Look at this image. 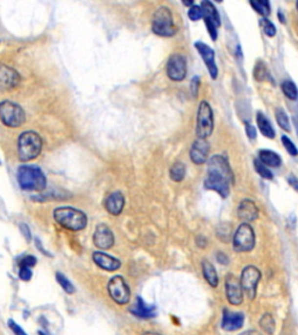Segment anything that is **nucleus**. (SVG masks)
<instances>
[{"label":"nucleus","instance_id":"nucleus-9","mask_svg":"<svg viewBox=\"0 0 298 335\" xmlns=\"http://www.w3.org/2000/svg\"><path fill=\"white\" fill-rule=\"evenodd\" d=\"M107 290L112 300L119 305H126L130 300V289L124 277L114 276L109 279Z\"/></svg>","mask_w":298,"mask_h":335},{"label":"nucleus","instance_id":"nucleus-29","mask_svg":"<svg viewBox=\"0 0 298 335\" xmlns=\"http://www.w3.org/2000/svg\"><path fill=\"white\" fill-rule=\"evenodd\" d=\"M276 120H277L278 126L281 127L282 129L285 130V132H290V130H291L290 121H289L288 115L284 112L283 108H277V109H276Z\"/></svg>","mask_w":298,"mask_h":335},{"label":"nucleus","instance_id":"nucleus-30","mask_svg":"<svg viewBox=\"0 0 298 335\" xmlns=\"http://www.w3.org/2000/svg\"><path fill=\"white\" fill-rule=\"evenodd\" d=\"M56 281L61 285V288H62L63 290L66 292V293H69V294L75 293L76 289H75L74 284H72V283L70 282L69 279L66 278L64 275H63V273L56 272Z\"/></svg>","mask_w":298,"mask_h":335},{"label":"nucleus","instance_id":"nucleus-40","mask_svg":"<svg viewBox=\"0 0 298 335\" xmlns=\"http://www.w3.org/2000/svg\"><path fill=\"white\" fill-rule=\"evenodd\" d=\"M245 128H246V134H247L248 139L251 140V141H254V140L256 139V129H255V127L253 126V125L246 123Z\"/></svg>","mask_w":298,"mask_h":335},{"label":"nucleus","instance_id":"nucleus-34","mask_svg":"<svg viewBox=\"0 0 298 335\" xmlns=\"http://www.w3.org/2000/svg\"><path fill=\"white\" fill-rule=\"evenodd\" d=\"M260 23H261V26H262L264 34H266L267 36L273 38V36L276 35V28L272 21L267 19V18H263V19H261Z\"/></svg>","mask_w":298,"mask_h":335},{"label":"nucleus","instance_id":"nucleus-32","mask_svg":"<svg viewBox=\"0 0 298 335\" xmlns=\"http://www.w3.org/2000/svg\"><path fill=\"white\" fill-rule=\"evenodd\" d=\"M249 4L252 7H254V10L258 14H261L264 18H267L270 14V4L268 1H251Z\"/></svg>","mask_w":298,"mask_h":335},{"label":"nucleus","instance_id":"nucleus-26","mask_svg":"<svg viewBox=\"0 0 298 335\" xmlns=\"http://www.w3.org/2000/svg\"><path fill=\"white\" fill-rule=\"evenodd\" d=\"M258 325H260V327L262 328L264 333H267L268 335H273L274 333H275V328H276L275 320H274L273 315L269 314V313H266V314L260 319Z\"/></svg>","mask_w":298,"mask_h":335},{"label":"nucleus","instance_id":"nucleus-47","mask_svg":"<svg viewBox=\"0 0 298 335\" xmlns=\"http://www.w3.org/2000/svg\"><path fill=\"white\" fill-rule=\"evenodd\" d=\"M145 335H161V334H156V333H147V334H145Z\"/></svg>","mask_w":298,"mask_h":335},{"label":"nucleus","instance_id":"nucleus-3","mask_svg":"<svg viewBox=\"0 0 298 335\" xmlns=\"http://www.w3.org/2000/svg\"><path fill=\"white\" fill-rule=\"evenodd\" d=\"M17 177L22 190L42 191L47 185V179L43 171L35 166H21L18 169Z\"/></svg>","mask_w":298,"mask_h":335},{"label":"nucleus","instance_id":"nucleus-16","mask_svg":"<svg viewBox=\"0 0 298 335\" xmlns=\"http://www.w3.org/2000/svg\"><path fill=\"white\" fill-rule=\"evenodd\" d=\"M19 83L20 76L17 70L7 65H0V91L14 89Z\"/></svg>","mask_w":298,"mask_h":335},{"label":"nucleus","instance_id":"nucleus-45","mask_svg":"<svg viewBox=\"0 0 298 335\" xmlns=\"http://www.w3.org/2000/svg\"><path fill=\"white\" fill-rule=\"evenodd\" d=\"M239 335H261V333H258V332H256V331L249 330V331L242 332V333H241V334H239Z\"/></svg>","mask_w":298,"mask_h":335},{"label":"nucleus","instance_id":"nucleus-25","mask_svg":"<svg viewBox=\"0 0 298 335\" xmlns=\"http://www.w3.org/2000/svg\"><path fill=\"white\" fill-rule=\"evenodd\" d=\"M256 121H257L258 128H260L262 135H264L268 139L275 138V130H274L272 124H270V121L268 120V118H267L262 112H257Z\"/></svg>","mask_w":298,"mask_h":335},{"label":"nucleus","instance_id":"nucleus-2","mask_svg":"<svg viewBox=\"0 0 298 335\" xmlns=\"http://www.w3.org/2000/svg\"><path fill=\"white\" fill-rule=\"evenodd\" d=\"M54 219L62 227L74 232L84 230L87 225L86 214L74 207H57L54 209Z\"/></svg>","mask_w":298,"mask_h":335},{"label":"nucleus","instance_id":"nucleus-15","mask_svg":"<svg viewBox=\"0 0 298 335\" xmlns=\"http://www.w3.org/2000/svg\"><path fill=\"white\" fill-rule=\"evenodd\" d=\"M245 324V315L240 312H233L225 309L221 319V328L226 332L238 331Z\"/></svg>","mask_w":298,"mask_h":335},{"label":"nucleus","instance_id":"nucleus-33","mask_svg":"<svg viewBox=\"0 0 298 335\" xmlns=\"http://www.w3.org/2000/svg\"><path fill=\"white\" fill-rule=\"evenodd\" d=\"M254 167H255V170H256V172L262 178L268 179V181H272V179L274 178L273 172L270 171V170L266 166H263V164L261 163L258 160H255L254 161Z\"/></svg>","mask_w":298,"mask_h":335},{"label":"nucleus","instance_id":"nucleus-21","mask_svg":"<svg viewBox=\"0 0 298 335\" xmlns=\"http://www.w3.org/2000/svg\"><path fill=\"white\" fill-rule=\"evenodd\" d=\"M238 217L246 224L256 220L258 217V209L255 203L249 199L242 200L238 207Z\"/></svg>","mask_w":298,"mask_h":335},{"label":"nucleus","instance_id":"nucleus-5","mask_svg":"<svg viewBox=\"0 0 298 335\" xmlns=\"http://www.w3.org/2000/svg\"><path fill=\"white\" fill-rule=\"evenodd\" d=\"M151 29L156 35L163 36V38H170L174 36L177 32L176 26L174 25L172 14L168 7H159L153 15V22H151Z\"/></svg>","mask_w":298,"mask_h":335},{"label":"nucleus","instance_id":"nucleus-38","mask_svg":"<svg viewBox=\"0 0 298 335\" xmlns=\"http://www.w3.org/2000/svg\"><path fill=\"white\" fill-rule=\"evenodd\" d=\"M36 264V258L34 256H32V255H27L22 258V260L20 261V267H28V268H32L34 267Z\"/></svg>","mask_w":298,"mask_h":335},{"label":"nucleus","instance_id":"nucleus-14","mask_svg":"<svg viewBox=\"0 0 298 335\" xmlns=\"http://www.w3.org/2000/svg\"><path fill=\"white\" fill-rule=\"evenodd\" d=\"M225 289H226V297L230 304L238 306L244 301V291H242L240 282L235 277L229 275L225 282Z\"/></svg>","mask_w":298,"mask_h":335},{"label":"nucleus","instance_id":"nucleus-43","mask_svg":"<svg viewBox=\"0 0 298 335\" xmlns=\"http://www.w3.org/2000/svg\"><path fill=\"white\" fill-rule=\"evenodd\" d=\"M217 261L220 264H229V257L224 254V252H218L217 254Z\"/></svg>","mask_w":298,"mask_h":335},{"label":"nucleus","instance_id":"nucleus-8","mask_svg":"<svg viewBox=\"0 0 298 335\" xmlns=\"http://www.w3.org/2000/svg\"><path fill=\"white\" fill-rule=\"evenodd\" d=\"M255 246V233L249 224L242 222L233 236V248L238 252L251 251Z\"/></svg>","mask_w":298,"mask_h":335},{"label":"nucleus","instance_id":"nucleus-36","mask_svg":"<svg viewBox=\"0 0 298 335\" xmlns=\"http://www.w3.org/2000/svg\"><path fill=\"white\" fill-rule=\"evenodd\" d=\"M282 143H283L284 148L287 149V151L290 155H293V156H297V149H296V146L294 145L293 141H291L290 139L288 138V136H282Z\"/></svg>","mask_w":298,"mask_h":335},{"label":"nucleus","instance_id":"nucleus-46","mask_svg":"<svg viewBox=\"0 0 298 335\" xmlns=\"http://www.w3.org/2000/svg\"><path fill=\"white\" fill-rule=\"evenodd\" d=\"M278 18H279V19H281V21H282V22H285V20H284V17H283V14H282V12H278Z\"/></svg>","mask_w":298,"mask_h":335},{"label":"nucleus","instance_id":"nucleus-4","mask_svg":"<svg viewBox=\"0 0 298 335\" xmlns=\"http://www.w3.org/2000/svg\"><path fill=\"white\" fill-rule=\"evenodd\" d=\"M42 150V139L38 133L28 130L22 133L18 140V155L23 162L34 160Z\"/></svg>","mask_w":298,"mask_h":335},{"label":"nucleus","instance_id":"nucleus-44","mask_svg":"<svg viewBox=\"0 0 298 335\" xmlns=\"http://www.w3.org/2000/svg\"><path fill=\"white\" fill-rule=\"evenodd\" d=\"M288 182L290 183V184L293 185V187L297 190V181H296V177H295L294 175H289L288 176Z\"/></svg>","mask_w":298,"mask_h":335},{"label":"nucleus","instance_id":"nucleus-42","mask_svg":"<svg viewBox=\"0 0 298 335\" xmlns=\"http://www.w3.org/2000/svg\"><path fill=\"white\" fill-rule=\"evenodd\" d=\"M20 228H21V230H22V234L25 235V237L27 239V241H30V239H32V235H30V230H29L28 226H27V225H25V224H22L20 226Z\"/></svg>","mask_w":298,"mask_h":335},{"label":"nucleus","instance_id":"nucleus-24","mask_svg":"<svg viewBox=\"0 0 298 335\" xmlns=\"http://www.w3.org/2000/svg\"><path fill=\"white\" fill-rule=\"evenodd\" d=\"M258 161L266 167H272V168H278L282 164V160L279 157V155L274 153L272 150H262L258 151Z\"/></svg>","mask_w":298,"mask_h":335},{"label":"nucleus","instance_id":"nucleus-48","mask_svg":"<svg viewBox=\"0 0 298 335\" xmlns=\"http://www.w3.org/2000/svg\"><path fill=\"white\" fill-rule=\"evenodd\" d=\"M39 334H40V335H47V334H45V333H43V332H42V331L39 332Z\"/></svg>","mask_w":298,"mask_h":335},{"label":"nucleus","instance_id":"nucleus-37","mask_svg":"<svg viewBox=\"0 0 298 335\" xmlns=\"http://www.w3.org/2000/svg\"><path fill=\"white\" fill-rule=\"evenodd\" d=\"M32 268H28V267H20V271H19V277L21 281H25V282H28L30 281V278H32L33 276V272H32Z\"/></svg>","mask_w":298,"mask_h":335},{"label":"nucleus","instance_id":"nucleus-19","mask_svg":"<svg viewBox=\"0 0 298 335\" xmlns=\"http://www.w3.org/2000/svg\"><path fill=\"white\" fill-rule=\"evenodd\" d=\"M92 260L100 269L106 271H115L121 267V262L111 255L103 251H95L92 255Z\"/></svg>","mask_w":298,"mask_h":335},{"label":"nucleus","instance_id":"nucleus-12","mask_svg":"<svg viewBox=\"0 0 298 335\" xmlns=\"http://www.w3.org/2000/svg\"><path fill=\"white\" fill-rule=\"evenodd\" d=\"M167 75L174 82L183 81L187 76V60L183 55L174 54L167 63Z\"/></svg>","mask_w":298,"mask_h":335},{"label":"nucleus","instance_id":"nucleus-20","mask_svg":"<svg viewBox=\"0 0 298 335\" xmlns=\"http://www.w3.org/2000/svg\"><path fill=\"white\" fill-rule=\"evenodd\" d=\"M129 312L136 318L150 319L156 316V307L154 305H148L141 297H136L133 306L129 309Z\"/></svg>","mask_w":298,"mask_h":335},{"label":"nucleus","instance_id":"nucleus-17","mask_svg":"<svg viewBox=\"0 0 298 335\" xmlns=\"http://www.w3.org/2000/svg\"><path fill=\"white\" fill-rule=\"evenodd\" d=\"M194 47H196V49L198 50V53L200 54V56H202L203 61L205 62L206 66H208V70L210 72V76H211V78L217 79L218 69L214 62L215 55H214L213 49H212L211 47H209L208 44L203 43V42H197V43H194Z\"/></svg>","mask_w":298,"mask_h":335},{"label":"nucleus","instance_id":"nucleus-7","mask_svg":"<svg viewBox=\"0 0 298 335\" xmlns=\"http://www.w3.org/2000/svg\"><path fill=\"white\" fill-rule=\"evenodd\" d=\"M214 128V119L213 112H212L211 106L206 100H203L199 104L198 113H197V127L196 134L198 139L209 138L213 132Z\"/></svg>","mask_w":298,"mask_h":335},{"label":"nucleus","instance_id":"nucleus-28","mask_svg":"<svg viewBox=\"0 0 298 335\" xmlns=\"http://www.w3.org/2000/svg\"><path fill=\"white\" fill-rule=\"evenodd\" d=\"M185 177V166L182 162H176L170 168V178L174 182H182Z\"/></svg>","mask_w":298,"mask_h":335},{"label":"nucleus","instance_id":"nucleus-11","mask_svg":"<svg viewBox=\"0 0 298 335\" xmlns=\"http://www.w3.org/2000/svg\"><path fill=\"white\" fill-rule=\"evenodd\" d=\"M200 10H202L203 19L205 21V25L208 27L209 34L211 36V39L215 41L218 36L217 29L221 25L220 17H219L217 8H215V6L211 1L205 0V1H203L200 4Z\"/></svg>","mask_w":298,"mask_h":335},{"label":"nucleus","instance_id":"nucleus-22","mask_svg":"<svg viewBox=\"0 0 298 335\" xmlns=\"http://www.w3.org/2000/svg\"><path fill=\"white\" fill-rule=\"evenodd\" d=\"M125 206V198L121 192H112L105 200V209L111 215H119Z\"/></svg>","mask_w":298,"mask_h":335},{"label":"nucleus","instance_id":"nucleus-35","mask_svg":"<svg viewBox=\"0 0 298 335\" xmlns=\"http://www.w3.org/2000/svg\"><path fill=\"white\" fill-rule=\"evenodd\" d=\"M188 15H189L190 20L192 21H198L203 18L202 10H200V6L198 5H192L190 7L189 12H188Z\"/></svg>","mask_w":298,"mask_h":335},{"label":"nucleus","instance_id":"nucleus-41","mask_svg":"<svg viewBox=\"0 0 298 335\" xmlns=\"http://www.w3.org/2000/svg\"><path fill=\"white\" fill-rule=\"evenodd\" d=\"M198 87H199V78L198 77H193L192 82H191V91H192V94L194 97H197V92H198Z\"/></svg>","mask_w":298,"mask_h":335},{"label":"nucleus","instance_id":"nucleus-10","mask_svg":"<svg viewBox=\"0 0 298 335\" xmlns=\"http://www.w3.org/2000/svg\"><path fill=\"white\" fill-rule=\"evenodd\" d=\"M261 279V271L254 266H247L242 270L240 285L242 291L249 297V299H254L256 296V288Z\"/></svg>","mask_w":298,"mask_h":335},{"label":"nucleus","instance_id":"nucleus-13","mask_svg":"<svg viewBox=\"0 0 298 335\" xmlns=\"http://www.w3.org/2000/svg\"><path fill=\"white\" fill-rule=\"evenodd\" d=\"M93 243L97 248L107 251L114 245L113 232L105 224H99L93 233Z\"/></svg>","mask_w":298,"mask_h":335},{"label":"nucleus","instance_id":"nucleus-39","mask_svg":"<svg viewBox=\"0 0 298 335\" xmlns=\"http://www.w3.org/2000/svg\"><path fill=\"white\" fill-rule=\"evenodd\" d=\"M8 326L15 335H27V333L14 320H8Z\"/></svg>","mask_w":298,"mask_h":335},{"label":"nucleus","instance_id":"nucleus-27","mask_svg":"<svg viewBox=\"0 0 298 335\" xmlns=\"http://www.w3.org/2000/svg\"><path fill=\"white\" fill-rule=\"evenodd\" d=\"M254 77L257 82H264V81H270L272 79V75H270L269 70L267 69L266 64L261 61H258L255 65L254 69Z\"/></svg>","mask_w":298,"mask_h":335},{"label":"nucleus","instance_id":"nucleus-31","mask_svg":"<svg viewBox=\"0 0 298 335\" xmlns=\"http://www.w3.org/2000/svg\"><path fill=\"white\" fill-rule=\"evenodd\" d=\"M281 87H282V91H283V93L288 97L289 99H291V100L297 99V89L294 82L284 81L283 83H282Z\"/></svg>","mask_w":298,"mask_h":335},{"label":"nucleus","instance_id":"nucleus-23","mask_svg":"<svg viewBox=\"0 0 298 335\" xmlns=\"http://www.w3.org/2000/svg\"><path fill=\"white\" fill-rule=\"evenodd\" d=\"M202 270H203V276L205 278V281L209 283L210 286L212 288H217L219 278H218V273L215 271V268L211 262L208 260H204L202 262Z\"/></svg>","mask_w":298,"mask_h":335},{"label":"nucleus","instance_id":"nucleus-18","mask_svg":"<svg viewBox=\"0 0 298 335\" xmlns=\"http://www.w3.org/2000/svg\"><path fill=\"white\" fill-rule=\"evenodd\" d=\"M210 153V145L205 139H197L192 143V147L190 149V158L191 161L197 166H202L208 161Z\"/></svg>","mask_w":298,"mask_h":335},{"label":"nucleus","instance_id":"nucleus-1","mask_svg":"<svg viewBox=\"0 0 298 335\" xmlns=\"http://www.w3.org/2000/svg\"><path fill=\"white\" fill-rule=\"evenodd\" d=\"M233 183V172L227 158L214 155L208 162V175L204 181V188L215 191L223 198L230 194L231 184Z\"/></svg>","mask_w":298,"mask_h":335},{"label":"nucleus","instance_id":"nucleus-6","mask_svg":"<svg viewBox=\"0 0 298 335\" xmlns=\"http://www.w3.org/2000/svg\"><path fill=\"white\" fill-rule=\"evenodd\" d=\"M26 114L21 106L13 102L0 103V121L7 127L17 128L25 123Z\"/></svg>","mask_w":298,"mask_h":335}]
</instances>
